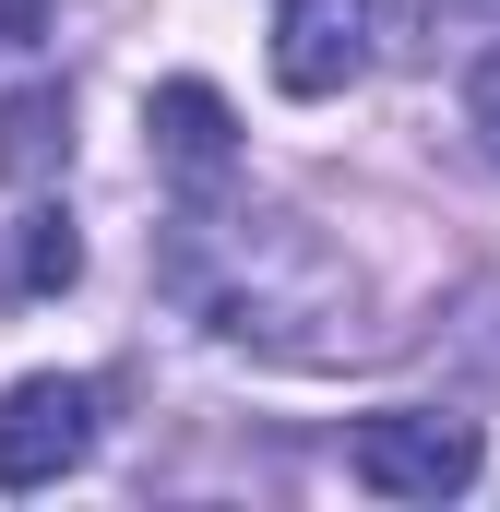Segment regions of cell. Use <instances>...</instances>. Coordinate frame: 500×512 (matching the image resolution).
<instances>
[{
	"label": "cell",
	"mask_w": 500,
	"mask_h": 512,
	"mask_svg": "<svg viewBox=\"0 0 500 512\" xmlns=\"http://www.w3.org/2000/svg\"><path fill=\"white\" fill-rule=\"evenodd\" d=\"M84 274V239H72V215H24V239H12V274H0V298H60Z\"/></svg>",
	"instance_id": "6"
},
{
	"label": "cell",
	"mask_w": 500,
	"mask_h": 512,
	"mask_svg": "<svg viewBox=\"0 0 500 512\" xmlns=\"http://www.w3.org/2000/svg\"><path fill=\"white\" fill-rule=\"evenodd\" d=\"M143 131H155V167H167L179 191H227V167H239V120H227L215 84H155Z\"/></svg>",
	"instance_id": "4"
},
{
	"label": "cell",
	"mask_w": 500,
	"mask_h": 512,
	"mask_svg": "<svg viewBox=\"0 0 500 512\" xmlns=\"http://www.w3.org/2000/svg\"><path fill=\"white\" fill-rule=\"evenodd\" d=\"M346 477H358L370 501H453V489L477 477V417L381 405V417H358V441H346Z\"/></svg>",
	"instance_id": "1"
},
{
	"label": "cell",
	"mask_w": 500,
	"mask_h": 512,
	"mask_svg": "<svg viewBox=\"0 0 500 512\" xmlns=\"http://www.w3.org/2000/svg\"><path fill=\"white\" fill-rule=\"evenodd\" d=\"M60 155H72V108H60V84L0 96V167H12V179H48Z\"/></svg>",
	"instance_id": "5"
},
{
	"label": "cell",
	"mask_w": 500,
	"mask_h": 512,
	"mask_svg": "<svg viewBox=\"0 0 500 512\" xmlns=\"http://www.w3.org/2000/svg\"><path fill=\"white\" fill-rule=\"evenodd\" d=\"M84 453H96V382L36 370V382L0 393V489H48V477H72Z\"/></svg>",
	"instance_id": "2"
},
{
	"label": "cell",
	"mask_w": 500,
	"mask_h": 512,
	"mask_svg": "<svg viewBox=\"0 0 500 512\" xmlns=\"http://www.w3.org/2000/svg\"><path fill=\"white\" fill-rule=\"evenodd\" d=\"M370 72V0H274V84L286 96H346Z\"/></svg>",
	"instance_id": "3"
},
{
	"label": "cell",
	"mask_w": 500,
	"mask_h": 512,
	"mask_svg": "<svg viewBox=\"0 0 500 512\" xmlns=\"http://www.w3.org/2000/svg\"><path fill=\"white\" fill-rule=\"evenodd\" d=\"M48 12H60V0H0V60H12V48H36V36H48Z\"/></svg>",
	"instance_id": "8"
},
{
	"label": "cell",
	"mask_w": 500,
	"mask_h": 512,
	"mask_svg": "<svg viewBox=\"0 0 500 512\" xmlns=\"http://www.w3.org/2000/svg\"><path fill=\"white\" fill-rule=\"evenodd\" d=\"M465 131H477V155L500 167V48L477 60V72H465Z\"/></svg>",
	"instance_id": "7"
}]
</instances>
